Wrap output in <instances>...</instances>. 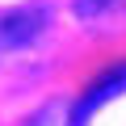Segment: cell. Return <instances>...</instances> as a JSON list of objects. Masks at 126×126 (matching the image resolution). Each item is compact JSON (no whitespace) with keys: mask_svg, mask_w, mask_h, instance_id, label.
I'll return each instance as SVG.
<instances>
[{"mask_svg":"<svg viewBox=\"0 0 126 126\" xmlns=\"http://www.w3.org/2000/svg\"><path fill=\"white\" fill-rule=\"evenodd\" d=\"M105 4H113V0H80L76 9H80V13H97V9H105Z\"/></svg>","mask_w":126,"mask_h":126,"instance_id":"277c9868","label":"cell"},{"mask_svg":"<svg viewBox=\"0 0 126 126\" xmlns=\"http://www.w3.org/2000/svg\"><path fill=\"white\" fill-rule=\"evenodd\" d=\"M50 25V9L46 4H17L9 13H0V59H9L17 50H25L30 42H38Z\"/></svg>","mask_w":126,"mask_h":126,"instance_id":"6da1fadb","label":"cell"},{"mask_svg":"<svg viewBox=\"0 0 126 126\" xmlns=\"http://www.w3.org/2000/svg\"><path fill=\"white\" fill-rule=\"evenodd\" d=\"M118 93H126V63H118V67H109L105 76H97L88 88H84V97L76 101V109H72V126H84L105 101H113Z\"/></svg>","mask_w":126,"mask_h":126,"instance_id":"7a4b0ae2","label":"cell"},{"mask_svg":"<svg viewBox=\"0 0 126 126\" xmlns=\"http://www.w3.org/2000/svg\"><path fill=\"white\" fill-rule=\"evenodd\" d=\"M25 126H72V105L67 101H46Z\"/></svg>","mask_w":126,"mask_h":126,"instance_id":"3957f363","label":"cell"}]
</instances>
